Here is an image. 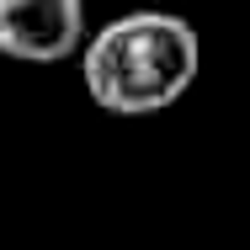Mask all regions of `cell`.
I'll list each match as a JSON object with an SVG mask.
<instances>
[{"mask_svg": "<svg viewBox=\"0 0 250 250\" xmlns=\"http://www.w3.org/2000/svg\"><path fill=\"white\" fill-rule=\"evenodd\" d=\"M85 43V0H0V53L59 64Z\"/></svg>", "mask_w": 250, "mask_h": 250, "instance_id": "obj_2", "label": "cell"}, {"mask_svg": "<svg viewBox=\"0 0 250 250\" xmlns=\"http://www.w3.org/2000/svg\"><path fill=\"white\" fill-rule=\"evenodd\" d=\"M202 38L176 11H128L80 43L85 96L112 117H149L192 91Z\"/></svg>", "mask_w": 250, "mask_h": 250, "instance_id": "obj_1", "label": "cell"}]
</instances>
